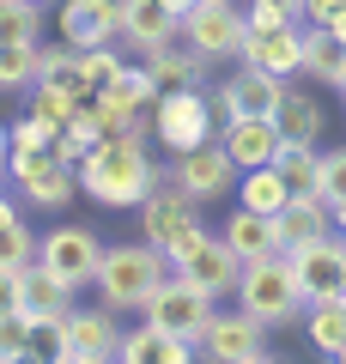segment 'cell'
Segmentation results:
<instances>
[{
    "mask_svg": "<svg viewBox=\"0 0 346 364\" xmlns=\"http://www.w3.org/2000/svg\"><path fill=\"white\" fill-rule=\"evenodd\" d=\"M164 164L146 152V134L128 128V134H103L85 158H79V195L103 213H128L140 207L146 195L158 188Z\"/></svg>",
    "mask_w": 346,
    "mask_h": 364,
    "instance_id": "cell-1",
    "label": "cell"
},
{
    "mask_svg": "<svg viewBox=\"0 0 346 364\" xmlns=\"http://www.w3.org/2000/svg\"><path fill=\"white\" fill-rule=\"evenodd\" d=\"M164 279H170V255L158 243H146V237H128V243H103V261H98V273H91V291H98V304H110V310L140 316Z\"/></svg>",
    "mask_w": 346,
    "mask_h": 364,
    "instance_id": "cell-2",
    "label": "cell"
},
{
    "mask_svg": "<svg viewBox=\"0 0 346 364\" xmlns=\"http://www.w3.org/2000/svg\"><path fill=\"white\" fill-rule=\"evenodd\" d=\"M237 304H243L249 316H261L268 328H292L304 322V286H298L292 273V255H261V261H243V273H237Z\"/></svg>",
    "mask_w": 346,
    "mask_h": 364,
    "instance_id": "cell-3",
    "label": "cell"
},
{
    "mask_svg": "<svg viewBox=\"0 0 346 364\" xmlns=\"http://www.w3.org/2000/svg\"><path fill=\"white\" fill-rule=\"evenodd\" d=\"M134 213H140V237L164 249L170 267H177L194 243H206V237H213V231H206V219H201V200H189L170 176H158V188H152Z\"/></svg>",
    "mask_w": 346,
    "mask_h": 364,
    "instance_id": "cell-4",
    "label": "cell"
},
{
    "mask_svg": "<svg viewBox=\"0 0 346 364\" xmlns=\"http://www.w3.org/2000/svg\"><path fill=\"white\" fill-rule=\"evenodd\" d=\"M146 134H152L164 152H189V146H201V140H219L213 91H201V85H170V91H158V104L146 109Z\"/></svg>",
    "mask_w": 346,
    "mask_h": 364,
    "instance_id": "cell-5",
    "label": "cell"
},
{
    "mask_svg": "<svg viewBox=\"0 0 346 364\" xmlns=\"http://www.w3.org/2000/svg\"><path fill=\"white\" fill-rule=\"evenodd\" d=\"M49 352L67 358V364H103V358H115V352H122V310H110V304H85V310H79V304H73V310L61 316V328H55Z\"/></svg>",
    "mask_w": 346,
    "mask_h": 364,
    "instance_id": "cell-6",
    "label": "cell"
},
{
    "mask_svg": "<svg viewBox=\"0 0 346 364\" xmlns=\"http://www.w3.org/2000/svg\"><path fill=\"white\" fill-rule=\"evenodd\" d=\"M164 176L177 182L189 200H225V195H237V176L243 170L231 164V152H225V140H201V146H189V152H170V164H164Z\"/></svg>",
    "mask_w": 346,
    "mask_h": 364,
    "instance_id": "cell-7",
    "label": "cell"
},
{
    "mask_svg": "<svg viewBox=\"0 0 346 364\" xmlns=\"http://www.w3.org/2000/svg\"><path fill=\"white\" fill-rule=\"evenodd\" d=\"M37 261L49 273H61L73 291H85L91 273H98V261H103V231L98 225H79V219H61L55 231L37 237Z\"/></svg>",
    "mask_w": 346,
    "mask_h": 364,
    "instance_id": "cell-8",
    "label": "cell"
},
{
    "mask_svg": "<svg viewBox=\"0 0 346 364\" xmlns=\"http://www.w3.org/2000/svg\"><path fill=\"white\" fill-rule=\"evenodd\" d=\"M243 37H249V18H243L237 0H194L189 13H182V43L201 49L206 61H237Z\"/></svg>",
    "mask_w": 346,
    "mask_h": 364,
    "instance_id": "cell-9",
    "label": "cell"
},
{
    "mask_svg": "<svg viewBox=\"0 0 346 364\" xmlns=\"http://www.w3.org/2000/svg\"><path fill=\"white\" fill-rule=\"evenodd\" d=\"M273 328L261 316H249L243 304L237 310H213V322L201 328V358H219V364H268L273 346H268Z\"/></svg>",
    "mask_w": 346,
    "mask_h": 364,
    "instance_id": "cell-10",
    "label": "cell"
},
{
    "mask_svg": "<svg viewBox=\"0 0 346 364\" xmlns=\"http://www.w3.org/2000/svg\"><path fill=\"white\" fill-rule=\"evenodd\" d=\"M213 310H219V298L213 291H201L194 279H182L177 267H170V279L152 291V304H146V322H158V328H170V334H189L194 346H201V328L213 322Z\"/></svg>",
    "mask_w": 346,
    "mask_h": 364,
    "instance_id": "cell-11",
    "label": "cell"
},
{
    "mask_svg": "<svg viewBox=\"0 0 346 364\" xmlns=\"http://www.w3.org/2000/svg\"><path fill=\"white\" fill-rule=\"evenodd\" d=\"M285 85H292V79L237 61V73H231L225 85H213V109H219V122H231V116H273L280 97H285Z\"/></svg>",
    "mask_w": 346,
    "mask_h": 364,
    "instance_id": "cell-12",
    "label": "cell"
},
{
    "mask_svg": "<svg viewBox=\"0 0 346 364\" xmlns=\"http://www.w3.org/2000/svg\"><path fill=\"white\" fill-rule=\"evenodd\" d=\"M292 273L298 286H304V298H340V279H346V237L340 231H322L310 237V243L292 249Z\"/></svg>",
    "mask_w": 346,
    "mask_h": 364,
    "instance_id": "cell-13",
    "label": "cell"
},
{
    "mask_svg": "<svg viewBox=\"0 0 346 364\" xmlns=\"http://www.w3.org/2000/svg\"><path fill=\"white\" fill-rule=\"evenodd\" d=\"M55 37L73 43V49L122 43V0H61V13H55Z\"/></svg>",
    "mask_w": 346,
    "mask_h": 364,
    "instance_id": "cell-14",
    "label": "cell"
},
{
    "mask_svg": "<svg viewBox=\"0 0 346 364\" xmlns=\"http://www.w3.org/2000/svg\"><path fill=\"white\" fill-rule=\"evenodd\" d=\"M237 61L261 67V73H280V79H298L304 73V18L298 25H249Z\"/></svg>",
    "mask_w": 346,
    "mask_h": 364,
    "instance_id": "cell-15",
    "label": "cell"
},
{
    "mask_svg": "<svg viewBox=\"0 0 346 364\" xmlns=\"http://www.w3.org/2000/svg\"><path fill=\"white\" fill-rule=\"evenodd\" d=\"M177 273L182 279H194V286L201 291H213V298H231V291H237V273H243V261H237V249L225 243V237H206V243H194L189 255L177 261Z\"/></svg>",
    "mask_w": 346,
    "mask_h": 364,
    "instance_id": "cell-16",
    "label": "cell"
},
{
    "mask_svg": "<svg viewBox=\"0 0 346 364\" xmlns=\"http://www.w3.org/2000/svg\"><path fill=\"white\" fill-rule=\"evenodd\" d=\"M182 37V13H170L164 0H122V43L134 55H152Z\"/></svg>",
    "mask_w": 346,
    "mask_h": 364,
    "instance_id": "cell-17",
    "label": "cell"
},
{
    "mask_svg": "<svg viewBox=\"0 0 346 364\" xmlns=\"http://www.w3.org/2000/svg\"><path fill=\"white\" fill-rule=\"evenodd\" d=\"M219 140H225V152H231L237 170H256V164H273L280 158L273 116H231V122H219Z\"/></svg>",
    "mask_w": 346,
    "mask_h": 364,
    "instance_id": "cell-18",
    "label": "cell"
},
{
    "mask_svg": "<svg viewBox=\"0 0 346 364\" xmlns=\"http://www.w3.org/2000/svg\"><path fill=\"white\" fill-rule=\"evenodd\" d=\"M73 304H79V291L67 286L61 273H49L43 261H31V267H25V316H31L49 340H55V328H61V316L73 310Z\"/></svg>",
    "mask_w": 346,
    "mask_h": 364,
    "instance_id": "cell-19",
    "label": "cell"
},
{
    "mask_svg": "<svg viewBox=\"0 0 346 364\" xmlns=\"http://www.w3.org/2000/svg\"><path fill=\"white\" fill-rule=\"evenodd\" d=\"M194 352L201 346H194L189 334H170V328H158V322L140 316V328H122V352H115V358L122 364H189Z\"/></svg>",
    "mask_w": 346,
    "mask_h": 364,
    "instance_id": "cell-20",
    "label": "cell"
},
{
    "mask_svg": "<svg viewBox=\"0 0 346 364\" xmlns=\"http://www.w3.org/2000/svg\"><path fill=\"white\" fill-rule=\"evenodd\" d=\"M334 231V207L322 195H292L280 207V219H273V237H280V255H292L298 243H310V237Z\"/></svg>",
    "mask_w": 346,
    "mask_h": 364,
    "instance_id": "cell-21",
    "label": "cell"
},
{
    "mask_svg": "<svg viewBox=\"0 0 346 364\" xmlns=\"http://www.w3.org/2000/svg\"><path fill=\"white\" fill-rule=\"evenodd\" d=\"M140 61H146V73H152L158 79V85H206V73H213V61H206V55L201 49H189V43H164V49H152V55H140Z\"/></svg>",
    "mask_w": 346,
    "mask_h": 364,
    "instance_id": "cell-22",
    "label": "cell"
},
{
    "mask_svg": "<svg viewBox=\"0 0 346 364\" xmlns=\"http://www.w3.org/2000/svg\"><path fill=\"white\" fill-rule=\"evenodd\" d=\"M37 79H43V85H55V91H67V97H79V104L91 97V85H85V49H73V43H61V37L43 43Z\"/></svg>",
    "mask_w": 346,
    "mask_h": 364,
    "instance_id": "cell-23",
    "label": "cell"
},
{
    "mask_svg": "<svg viewBox=\"0 0 346 364\" xmlns=\"http://www.w3.org/2000/svg\"><path fill=\"white\" fill-rule=\"evenodd\" d=\"M273 128H280V140L316 146V134H322V97L310 85H285L280 109H273Z\"/></svg>",
    "mask_w": 346,
    "mask_h": 364,
    "instance_id": "cell-24",
    "label": "cell"
},
{
    "mask_svg": "<svg viewBox=\"0 0 346 364\" xmlns=\"http://www.w3.org/2000/svg\"><path fill=\"white\" fill-rule=\"evenodd\" d=\"M225 237L231 249H237V261H261V255H280V237H273V219L268 213H249V207H231L225 219Z\"/></svg>",
    "mask_w": 346,
    "mask_h": 364,
    "instance_id": "cell-25",
    "label": "cell"
},
{
    "mask_svg": "<svg viewBox=\"0 0 346 364\" xmlns=\"http://www.w3.org/2000/svg\"><path fill=\"white\" fill-rule=\"evenodd\" d=\"M285 200H292V182H285L273 164H256V170H243V176H237V207L280 219V207H285Z\"/></svg>",
    "mask_w": 346,
    "mask_h": 364,
    "instance_id": "cell-26",
    "label": "cell"
},
{
    "mask_svg": "<svg viewBox=\"0 0 346 364\" xmlns=\"http://www.w3.org/2000/svg\"><path fill=\"white\" fill-rule=\"evenodd\" d=\"M37 261V231L25 225V200L0 195V267H31Z\"/></svg>",
    "mask_w": 346,
    "mask_h": 364,
    "instance_id": "cell-27",
    "label": "cell"
},
{
    "mask_svg": "<svg viewBox=\"0 0 346 364\" xmlns=\"http://www.w3.org/2000/svg\"><path fill=\"white\" fill-rule=\"evenodd\" d=\"M304 334L316 352H328V358H340L346 346V298H316L304 304Z\"/></svg>",
    "mask_w": 346,
    "mask_h": 364,
    "instance_id": "cell-28",
    "label": "cell"
},
{
    "mask_svg": "<svg viewBox=\"0 0 346 364\" xmlns=\"http://www.w3.org/2000/svg\"><path fill=\"white\" fill-rule=\"evenodd\" d=\"M273 170L292 182V195H322V152H316V146L280 140V158H273Z\"/></svg>",
    "mask_w": 346,
    "mask_h": 364,
    "instance_id": "cell-29",
    "label": "cell"
},
{
    "mask_svg": "<svg viewBox=\"0 0 346 364\" xmlns=\"http://www.w3.org/2000/svg\"><path fill=\"white\" fill-rule=\"evenodd\" d=\"M37 346H49V334H43L25 310H0V364L37 358Z\"/></svg>",
    "mask_w": 346,
    "mask_h": 364,
    "instance_id": "cell-30",
    "label": "cell"
},
{
    "mask_svg": "<svg viewBox=\"0 0 346 364\" xmlns=\"http://www.w3.org/2000/svg\"><path fill=\"white\" fill-rule=\"evenodd\" d=\"M37 55L43 43H0V91L6 97H25L37 85Z\"/></svg>",
    "mask_w": 346,
    "mask_h": 364,
    "instance_id": "cell-31",
    "label": "cell"
},
{
    "mask_svg": "<svg viewBox=\"0 0 346 364\" xmlns=\"http://www.w3.org/2000/svg\"><path fill=\"white\" fill-rule=\"evenodd\" d=\"M340 61H346V43H340V37H328L322 25H304V73L316 79V85H334Z\"/></svg>",
    "mask_w": 346,
    "mask_h": 364,
    "instance_id": "cell-32",
    "label": "cell"
},
{
    "mask_svg": "<svg viewBox=\"0 0 346 364\" xmlns=\"http://www.w3.org/2000/svg\"><path fill=\"white\" fill-rule=\"evenodd\" d=\"M37 37H43V6L0 0V43H37Z\"/></svg>",
    "mask_w": 346,
    "mask_h": 364,
    "instance_id": "cell-33",
    "label": "cell"
},
{
    "mask_svg": "<svg viewBox=\"0 0 346 364\" xmlns=\"http://www.w3.org/2000/svg\"><path fill=\"white\" fill-rule=\"evenodd\" d=\"M25 109L31 116H43V122H55V128H67V122H73V109H79V97H67V91H55V85H31L25 91Z\"/></svg>",
    "mask_w": 346,
    "mask_h": 364,
    "instance_id": "cell-34",
    "label": "cell"
},
{
    "mask_svg": "<svg viewBox=\"0 0 346 364\" xmlns=\"http://www.w3.org/2000/svg\"><path fill=\"white\" fill-rule=\"evenodd\" d=\"M122 67H128L122 43H103V49H85V85H91V97H98L103 85H115V79H122Z\"/></svg>",
    "mask_w": 346,
    "mask_h": 364,
    "instance_id": "cell-35",
    "label": "cell"
},
{
    "mask_svg": "<svg viewBox=\"0 0 346 364\" xmlns=\"http://www.w3.org/2000/svg\"><path fill=\"white\" fill-rule=\"evenodd\" d=\"M6 128H13V146L19 152H37V146H55L61 140V128H55V122H43V116H19V122H6Z\"/></svg>",
    "mask_w": 346,
    "mask_h": 364,
    "instance_id": "cell-36",
    "label": "cell"
},
{
    "mask_svg": "<svg viewBox=\"0 0 346 364\" xmlns=\"http://www.w3.org/2000/svg\"><path fill=\"white\" fill-rule=\"evenodd\" d=\"M322 200H328V207H340V200H346V146L322 152Z\"/></svg>",
    "mask_w": 346,
    "mask_h": 364,
    "instance_id": "cell-37",
    "label": "cell"
},
{
    "mask_svg": "<svg viewBox=\"0 0 346 364\" xmlns=\"http://www.w3.org/2000/svg\"><path fill=\"white\" fill-rule=\"evenodd\" d=\"M243 18H249V25H298L304 13H298L292 0H249Z\"/></svg>",
    "mask_w": 346,
    "mask_h": 364,
    "instance_id": "cell-38",
    "label": "cell"
},
{
    "mask_svg": "<svg viewBox=\"0 0 346 364\" xmlns=\"http://www.w3.org/2000/svg\"><path fill=\"white\" fill-rule=\"evenodd\" d=\"M0 310H25V267H0Z\"/></svg>",
    "mask_w": 346,
    "mask_h": 364,
    "instance_id": "cell-39",
    "label": "cell"
},
{
    "mask_svg": "<svg viewBox=\"0 0 346 364\" xmlns=\"http://www.w3.org/2000/svg\"><path fill=\"white\" fill-rule=\"evenodd\" d=\"M346 0H304V25H322L328 13H340Z\"/></svg>",
    "mask_w": 346,
    "mask_h": 364,
    "instance_id": "cell-40",
    "label": "cell"
},
{
    "mask_svg": "<svg viewBox=\"0 0 346 364\" xmlns=\"http://www.w3.org/2000/svg\"><path fill=\"white\" fill-rule=\"evenodd\" d=\"M322 31H328V37H340V43H346V6H340V13H328V18H322Z\"/></svg>",
    "mask_w": 346,
    "mask_h": 364,
    "instance_id": "cell-41",
    "label": "cell"
},
{
    "mask_svg": "<svg viewBox=\"0 0 346 364\" xmlns=\"http://www.w3.org/2000/svg\"><path fill=\"white\" fill-rule=\"evenodd\" d=\"M6 152H13V128L0 122V176H6Z\"/></svg>",
    "mask_w": 346,
    "mask_h": 364,
    "instance_id": "cell-42",
    "label": "cell"
},
{
    "mask_svg": "<svg viewBox=\"0 0 346 364\" xmlns=\"http://www.w3.org/2000/svg\"><path fill=\"white\" fill-rule=\"evenodd\" d=\"M334 231L346 237V200H340V207H334Z\"/></svg>",
    "mask_w": 346,
    "mask_h": 364,
    "instance_id": "cell-43",
    "label": "cell"
},
{
    "mask_svg": "<svg viewBox=\"0 0 346 364\" xmlns=\"http://www.w3.org/2000/svg\"><path fill=\"white\" fill-rule=\"evenodd\" d=\"M334 91H340V97H346V61H340V73H334Z\"/></svg>",
    "mask_w": 346,
    "mask_h": 364,
    "instance_id": "cell-44",
    "label": "cell"
},
{
    "mask_svg": "<svg viewBox=\"0 0 346 364\" xmlns=\"http://www.w3.org/2000/svg\"><path fill=\"white\" fill-rule=\"evenodd\" d=\"M164 6H170V13H189V6H194V0H164Z\"/></svg>",
    "mask_w": 346,
    "mask_h": 364,
    "instance_id": "cell-45",
    "label": "cell"
},
{
    "mask_svg": "<svg viewBox=\"0 0 346 364\" xmlns=\"http://www.w3.org/2000/svg\"><path fill=\"white\" fill-rule=\"evenodd\" d=\"M292 6H298V13H304V0H292Z\"/></svg>",
    "mask_w": 346,
    "mask_h": 364,
    "instance_id": "cell-46",
    "label": "cell"
},
{
    "mask_svg": "<svg viewBox=\"0 0 346 364\" xmlns=\"http://www.w3.org/2000/svg\"><path fill=\"white\" fill-rule=\"evenodd\" d=\"M31 6H49V0H31Z\"/></svg>",
    "mask_w": 346,
    "mask_h": 364,
    "instance_id": "cell-47",
    "label": "cell"
},
{
    "mask_svg": "<svg viewBox=\"0 0 346 364\" xmlns=\"http://www.w3.org/2000/svg\"><path fill=\"white\" fill-rule=\"evenodd\" d=\"M340 298H346V279H340Z\"/></svg>",
    "mask_w": 346,
    "mask_h": 364,
    "instance_id": "cell-48",
    "label": "cell"
},
{
    "mask_svg": "<svg viewBox=\"0 0 346 364\" xmlns=\"http://www.w3.org/2000/svg\"><path fill=\"white\" fill-rule=\"evenodd\" d=\"M340 358H346V346H340Z\"/></svg>",
    "mask_w": 346,
    "mask_h": 364,
    "instance_id": "cell-49",
    "label": "cell"
},
{
    "mask_svg": "<svg viewBox=\"0 0 346 364\" xmlns=\"http://www.w3.org/2000/svg\"><path fill=\"white\" fill-rule=\"evenodd\" d=\"M0 182H6V176H0Z\"/></svg>",
    "mask_w": 346,
    "mask_h": 364,
    "instance_id": "cell-50",
    "label": "cell"
}]
</instances>
